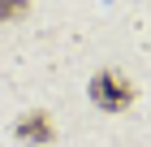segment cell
<instances>
[{
	"label": "cell",
	"mask_w": 151,
	"mask_h": 147,
	"mask_svg": "<svg viewBox=\"0 0 151 147\" xmlns=\"http://www.w3.org/2000/svg\"><path fill=\"white\" fill-rule=\"evenodd\" d=\"M91 100L99 104V108H108V113H121V108L134 104V87H129L116 69H99L91 78Z\"/></svg>",
	"instance_id": "6da1fadb"
},
{
	"label": "cell",
	"mask_w": 151,
	"mask_h": 147,
	"mask_svg": "<svg viewBox=\"0 0 151 147\" xmlns=\"http://www.w3.org/2000/svg\"><path fill=\"white\" fill-rule=\"evenodd\" d=\"M17 134L30 138V143H47V138H56V130H52V121H47L43 113H30V117L17 121Z\"/></svg>",
	"instance_id": "7a4b0ae2"
},
{
	"label": "cell",
	"mask_w": 151,
	"mask_h": 147,
	"mask_svg": "<svg viewBox=\"0 0 151 147\" xmlns=\"http://www.w3.org/2000/svg\"><path fill=\"white\" fill-rule=\"evenodd\" d=\"M26 13V0H0V17H17Z\"/></svg>",
	"instance_id": "3957f363"
}]
</instances>
